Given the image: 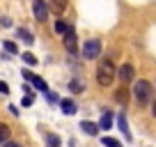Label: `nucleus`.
Masks as SVG:
<instances>
[{
	"label": "nucleus",
	"mask_w": 156,
	"mask_h": 147,
	"mask_svg": "<svg viewBox=\"0 0 156 147\" xmlns=\"http://www.w3.org/2000/svg\"><path fill=\"white\" fill-rule=\"evenodd\" d=\"M115 76H117L115 64H112L110 60H101L99 67H97V83L101 85V88H110L112 81H115Z\"/></svg>",
	"instance_id": "1"
},
{
	"label": "nucleus",
	"mask_w": 156,
	"mask_h": 147,
	"mask_svg": "<svg viewBox=\"0 0 156 147\" xmlns=\"http://www.w3.org/2000/svg\"><path fill=\"white\" fill-rule=\"evenodd\" d=\"M133 97L138 99V103H149L154 99V85L149 81H136L133 85Z\"/></svg>",
	"instance_id": "2"
},
{
	"label": "nucleus",
	"mask_w": 156,
	"mask_h": 147,
	"mask_svg": "<svg viewBox=\"0 0 156 147\" xmlns=\"http://www.w3.org/2000/svg\"><path fill=\"white\" fill-rule=\"evenodd\" d=\"M101 55V41L99 39H87L83 46V58L85 60H97Z\"/></svg>",
	"instance_id": "3"
},
{
	"label": "nucleus",
	"mask_w": 156,
	"mask_h": 147,
	"mask_svg": "<svg viewBox=\"0 0 156 147\" xmlns=\"http://www.w3.org/2000/svg\"><path fill=\"white\" fill-rule=\"evenodd\" d=\"M32 12H34V19L37 21L48 19V5H46L44 0H32Z\"/></svg>",
	"instance_id": "4"
},
{
	"label": "nucleus",
	"mask_w": 156,
	"mask_h": 147,
	"mask_svg": "<svg viewBox=\"0 0 156 147\" xmlns=\"http://www.w3.org/2000/svg\"><path fill=\"white\" fill-rule=\"evenodd\" d=\"M23 78H25V81H30V83H32L34 88L39 90V92H48V85H46V81H44V78H39V76H34L32 71L23 69Z\"/></svg>",
	"instance_id": "5"
},
{
	"label": "nucleus",
	"mask_w": 156,
	"mask_h": 147,
	"mask_svg": "<svg viewBox=\"0 0 156 147\" xmlns=\"http://www.w3.org/2000/svg\"><path fill=\"white\" fill-rule=\"evenodd\" d=\"M133 74H136L133 64H122V67L117 69V78L124 81V83H129V81H133Z\"/></svg>",
	"instance_id": "6"
},
{
	"label": "nucleus",
	"mask_w": 156,
	"mask_h": 147,
	"mask_svg": "<svg viewBox=\"0 0 156 147\" xmlns=\"http://www.w3.org/2000/svg\"><path fill=\"white\" fill-rule=\"evenodd\" d=\"M64 48L69 51V53H76V32H73V30H69L67 34H64Z\"/></svg>",
	"instance_id": "7"
},
{
	"label": "nucleus",
	"mask_w": 156,
	"mask_h": 147,
	"mask_svg": "<svg viewBox=\"0 0 156 147\" xmlns=\"http://www.w3.org/2000/svg\"><path fill=\"white\" fill-rule=\"evenodd\" d=\"M117 127H119V131L126 136V140H131V131H129V122H126V115H124V113L117 117Z\"/></svg>",
	"instance_id": "8"
},
{
	"label": "nucleus",
	"mask_w": 156,
	"mask_h": 147,
	"mask_svg": "<svg viewBox=\"0 0 156 147\" xmlns=\"http://www.w3.org/2000/svg\"><path fill=\"white\" fill-rule=\"evenodd\" d=\"M60 108H62L64 115H73L76 113V103H73L71 99H62V101H60Z\"/></svg>",
	"instance_id": "9"
},
{
	"label": "nucleus",
	"mask_w": 156,
	"mask_h": 147,
	"mask_svg": "<svg viewBox=\"0 0 156 147\" xmlns=\"http://www.w3.org/2000/svg\"><path fill=\"white\" fill-rule=\"evenodd\" d=\"M67 9V0H51V12L53 14H62Z\"/></svg>",
	"instance_id": "10"
},
{
	"label": "nucleus",
	"mask_w": 156,
	"mask_h": 147,
	"mask_svg": "<svg viewBox=\"0 0 156 147\" xmlns=\"http://www.w3.org/2000/svg\"><path fill=\"white\" fill-rule=\"evenodd\" d=\"M80 129H83L85 133H90V136H97L99 133V124H94V122H80Z\"/></svg>",
	"instance_id": "11"
},
{
	"label": "nucleus",
	"mask_w": 156,
	"mask_h": 147,
	"mask_svg": "<svg viewBox=\"0 0 156 147\" xmlns=\"http://www.w3.org/2000/svg\"><path fill=\"white\" fill-rule=\"evenodd\" d=\"M99 127H101V129H110V127H112V113H110V110H106V113L101 115V122H99Z\"/></svg>",
	"instance_id": "12"
},
{
	"label": "nucleus",
	"mask_w": 156,
	"mask_h": 147,
	"mask_svg": "<svg viewBox=\"0 0 156 147\" xmlns=\"http://www.w3.org/2000/svg\"><path fill=\"white\" fill-rule=\"evenodd\" d=\"M46 145H48V147H60V136L48 133V136H46Z\"/></svg>",
	"instance_id": "13"
},
{
	"label": "nucleus",
	"mask_w": 156,
	"mask_h": 147,
	"mask_svg": "<svg viewBox=\"0 0 156 147\" xmlns=\"http://www.w3.org/2000/svg\"><path fill=\"white\" fill-rule=\"evenodd\" d=\"M69 90H71V92H83L85 90V85H83V81H71V83H69Z\"/></svg>",
	"instance_id": "14"
},
{
	"label": "nucleus",
	"mask_w": 156,
	"mask_h": 147,
	"mask_svg": "<svg viewBox=\"0 0 156 147\" xmlns=\"http://www.w3.org/2000/svg\"><path fill=\"white\" fill-rule=\"evenodd\" d=\"M115 99H117V103H126L129 101V92H126V90H117Z\"/></svg>",
	"instance_id": "15"
},
{
	"label": "nucleus",
	"mask_w": 156,
	"mask_h": 147,
	"mask_svg": "<svg viewBox=\"0 0 156 147\" xmlns=\"http://www.w3.org/2000/svg\"><path fill=\"white\" fill-rule=\"evenodd\" d=\"M69 30H71V28H69L64 21H58V23H55V32H58V34H67Z\"/></svg>",
	"instance_id": "16"
},
{
	"label": "nucleus",
	"mask_w": 156,
	"mask_h": 147,
	"mask_svg": "<svg viewBox=\"0 0 156 147\" xmlns=\"http://www.w3.org/2000/svg\"><path fill=\"white\" fill-rule=\"evenodd\" d=\"M7 140H9V127L0 124V142H7Z\"/></svg>",
	"instance_id": "17"
},
{
	"label": "nucleus",
	"mask_w": 156,
	"mask_h": 147,
	"mask_svg": "<svg viewBox=\"0 0 156 147\" xmlns=\"http://www.w3.org/2000/svg\"><path fill=\"white\" fill-rule=\"evenodd\" d=\"M103 145H106V147H122V142L117 140V138H110V136H106V138H103Z\"/></svg>",
	"instance_id": "18"
},
{
	"label": "nucleus",
	"mask_w": 156,
	"mask_h": 147,
	"mask_svg": "<svg viewBox=\"0 0 156 147\" xmlns=\"http://www.w3.org/2000/svg\"><path fill=\"white\" fill-rule=\"evenodd\" d=\"M19 37L25 41V44H32V34L28 32V30H23V28H19Z\"/></svg>",
	"instance_id": "19"
},
{
	"label": "nucleus",
	"mask_w": 156,
	"mask_h": 147,
	"mask_svg": "<svg viewBox=\"0 0 156 147\" xmlns=\"http://www.w3.org/2000/svg\"><path fill=\"white\" fill-rule=\"evenodd\" d=\"M21 58H23V62H25V64H37V58H34L32 53H23Z\"/></svg>",
	"instance_id": "20"
},
{
	"label": "nucleus",
	"mask_w": 156,
	"mask_h": 147,
	"mask_svg": "<svg viewBox=\"0 0 156 147\" xmlns=\"http://www.w3.org/2000/svg\"><path fill=\"white\" fill-rule=\"evenodd\" d=\"M2 46H5V51H7V53H16V44H14V41H5Z\"/></svg>",
	"instance_id": "21"
},
{
	"label": "nucleus",
	"mask_w": 156,
	"mask_h": 147,
	"mask_svg": "<svg viewBox=\"0 0 156 147\" xmlns=\"http://www.w3.org/2000/svg\"><path fill=\"white\" fill-rule=\"evenodd\" d=\"M46 99H48L51 103H55V101H62V99H58V97H55L53 92H46Z\"/></svg>",
	"instance_id": "22"
},
{
	"label": "nucleus",
	"mask_w": 156,
	"mask_h": 147,
	"mask_svg": "<svg viewBox=\"0 0 156 147\" xmlns=\"http://www.w3.org/2000/svg\"><path fill=\"white\" fill-rule=\"evenodd\" d=\"M9 92V88H7V83H2V81H0V94H7Z\"/></svg>",
	"instance_id": "23"
},
{
	"label": "nucleus",
	"mask_w": 156,
	"mask_h": 147,
	"mask_svg": "<svg viewBox=\"0 0 156 147\" xmlns=\"http://www.w3.org/2000/svg\"><path fill=\"white\" fill-rule=\"evenodd\" d=\"M21 103H23V106H32V97H30V94H28V97H23V101H21Z\"/></svg>",
	"instance_id": "24"
},
{
	"label": "nucleus",
	"mask_w": 156,
	"mask_h": 147,
	"mask_svg": "<svg viewBox=\"0 0 156 147\" xmlns=\"http://www.w3.org/2000/svg\"><path fill=\"white\" fill-rule=\"evenodd\" d=\"M151 115H154V117H156V99H154V101H151Z\"/></svg>",
	"instance_id": "25"
},
{
	"label": "nucleus",
	"mask_w": 156,
	"mask_h": 147,
	"mask_svg": "<svg viewBox=\"0 0 156 147\" xmlns=\"http://www.w3.org/2000/svg\"><path fill=\"white\" fill-rule=\"evenodd\" d=\"M5 147H21V145H19V142H9V140H7V142H5Z\"/></svg>",
	"instance_id": "26"
}]
</instances>
